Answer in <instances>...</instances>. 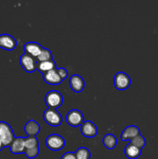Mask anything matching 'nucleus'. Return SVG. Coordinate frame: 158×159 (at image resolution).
I'll list each match as a JSON object with an SVG mask.
<instances>
[{
  "label": "nucleus",
  "mask_w": 158,
  "mask_h": 159,
  "mask_svg": "<svg viewBox=\"0 0 158 159\" xmlns=\"http://www.w3.org/2000/svg\"><path fill=\"white\" fill-rule=\"evenodd\" d=\"M75 157L77 159H90L91 153L87 148H80L75 152Z\"/></svg>",
  "instance_id": "aec40b11"
},
{
  "label": "nucleus",
  "mask_w": 158,
  "mask_h": 159,
  "mask_svg": "<svg viewBox=\"0 0 158 159\" xmlns=\"http://www.w3.org/2000/svg\"><path fill=\"white\" fill-rule=\"evenodd\" d=\"M125 156L129 159H136L140 156L141 153H142V150L138 148H136V146H134L133 144H132L131 143L127 144L125 148Z\"/></svg>",
  "instance_id": "dca6fc26"
},
{
  "label": "nucleus",
  "mask_w": 158,
  "mask_h": 159,
  "mask_svg": "<svg viewBox=\"0 0 158 159\" xmlns=\"http://www.w3.org/2000/svg\"><path fill=\"white\" fill-rule=\"evenodd\" d=\"M69 85L71 89L75 93H81L85 87V81L81 76L73 75L69 80Z\"/></svg>",
  "instance_id": "9d476101"
},
{
  "label": "nucleus",
  "mask_w": 158,
  "mask_h": 159,
  "mask_svg": "<svg viewBox=\"0 0 158 159\" xmlns=\"http://www.w3.org/2000/svg\"><path fill=\"white\" fill-rule=\"evenodd\" d=\"M45 122L52 127H58L62 123V116L57 110L48 108L43 113Z\"/></svg>",
  "instance_id": "7ed1b4c3"
},
{
  "label": "nucleus",
  "mask_w": 158,
  "mask_h": 159,
  "mask_svg": "<svg viewBox=\"0 0 158 159\" xmlns=\"http://www.w3.org/2000/svg\"><path fill=\"white\" fill-rule=\"evenodd\" d=\"M11 152L12 154H22L25 152V145H24V138H15L11 144L9 145Z\"/></svg>",
  "instance_id": "ddd939ff"
},
{
  "label": "nucleus",
  "mask_w": 158,
  "mask_h": 159,
  "mask_svg": "<svg viewBox=\"0 0 158 159\" xmlns=\"http://www.w3.org/2000/svg\"><path fill=\"white\" fill-rule=\"evenodd\" d=\"M16 47V40L12 36L9 34H1L0 35V48L6 51H12Z\"/></svg>",
  "instance_id": "6e6552de"
},
{
  "label": "nucleus",
  "mask_w": 158,
  "mask_h": 159,
  "mask_svg": "<svg viewBox=\"0 0 158 159\" xmlns=\"http://www.w3.org/2000/svg\"><path fill=\"white\" fill-rule=\"evenodd\" d=\"M20 62L23 69L27 72H33L37 69V59L26 53L23 54L20 57Z\"/></svg>",
  "instance_id": "423d86ee"
},
{
  "label": "nucleus",
  "mask_w": 158,
  "mask_h": 159,
  "mask_svg": "<svg viewBox=\"0 0 158 159\" xmlns=\"http://www.w3.org/2000/svg\"><path fill=\"white\" fill-rule=\"evenodd\" d=\"M57 73H58L59 76H60V79H61L62 80L65 79L68 76V71H67L65 68H57Z\"/></svg>",
  "instance_id": "b1692460"
},
{
  "label": "nucleus",
  "mask_w": 158,
  "mask_h": 159,
  "mask_svg": "<svg viewBox=\"0 0 158 159\" xmlns=\"http://www.w3.org/2000/svg\"><path fill=\"white\" fill-rule=\"evenodd\" d=\"M63 101L64 99L62 95L56 90L48 92L45 96V102H46V105L47 106L48 108L56 110L62 105Z\"/></svg>",
  "instance_id": "f03ea898"
},
{
  "label": "nucleus",
  "mask_w": 158,
  "mask_h": 159,
  "mask_svg": "<svg viewBox=\"0 0 158 159\" xmlns=\"http://www.w3.org/2000/svg\"><path fill=\"white\" fill-rule=\"evenodd\" d=\"M0 139L4 147H7L15 139L13 130L8 123L0 121Z\"/></svg>",
  "instance_id": "f257e3e1"
},
{
  "label": "nucleus",
  "mask_w": 158,
  "mask_h": 159,
  "mask_svg": "<svg viewBox=\"0 0 158 159\" xmlns=\"http://www.w3.org/2000/svg\"><path fill=\"white\" fill-rule=\"evenodd\" d=\"M130 143H131L132 144H133L134 146H136V148H138L142 150L143 148L146 145V140L145 138L139 134L137 136L134 137L133 139L130 140Z\"/></svg>",
  "instance_id": "412c9836"
},
{
  "label": "nucleus",
  "mask_w": 158,
  "mask_h": 159,
  "mask_svg": "<svg viewBox=\"0 0 158 159\" xmlns=\"http://www.w3.org/2000/svg\"><path fill=\"white\" fill-rule=\"evenodd\" d=\"M102 143H103L104 146L107 149H112L114 148L117 144V139L116 137L112 134H108L105 135L102 139Z\"/></svg>",
  "instance_id": "a211bd4d"
},
{
  "label": "nucleus",
  "mask_w": 158,
  "mask_h": 159,
  "mask_svg": "<svg viewBox=\"0 0 158 159\" xmlns=\"http://www.w3.org/2000/svg\"><path fill=\"white\" fill-rule=\"evenodd\" d=\"M3 148H4V145H3L1 139H0V151H2L3 149Z\"/></svg>",
  "instance_id": "a878e982"
},
{
  "label": "nucleus",
  "mask_w": 158,
  "mask_h": 159,
  "mask_svg": "<svg viewBox=\"0 0 158 159\" xmlns=\"http://www.w3.org/2000/svg\"><path fill=\"white\" fill-rule=\"evenodd\" d=\"M43 48H43L41 45L39 44L37 42H28L24 46L25 52L34 57L35 58H37L40 55Z\"/></svg>",
  "instance_id": "9b49d317"
},
{
  "label": "nucleus",
  "mask_w": 158,
  "mask_h": 159,
  "mask_svg": "<svg viewBox=\"0 0 158 159\" xmlns=\"http://www.w3.org/2000/svg\"><path fill=\"white\" fill-rule=\"evenodd\" d=\"M60 159H77L75 157V154L73 152H67L62 155Z\"/></svg>",
  "instance_id": "393cba45"
},
{
  "label": "nucleus",
  "mask_w": 158,
  "mask_h": 159,
  "mask_svg": "<svg viewBox=\"0 0 158 159\" xmlns=\"http://www.w3.org/2000/svg\"><path fill=\"white\" fill-rule=\"evenodd\" d=\"M130 84H131V79L128 75L122 71L116 73L114 77V85L117 89H127L129 87Z\"/></svg>",
  "instance_id": "39448f33"
},
{
  "label": "nucleus",
  "mask_w": 158,
  "mask_h": 159,
  "mask_svg": "<svg viewBox=\"0 0 158 159\" xmlns=\"http://www.w3.org/2000/svg\"><path fill=\"white\" fill-rule=\"evenodd\" d=\"M24 129L28 137H36V135L40 132V127L38 123L33 120H30L26 123Z\"/></svg>",
  "instance_id": "2eb2a0df"
},
{
  "label": "nucleus",
  "mask_w": 158,
  "mask_h": 159,
  "mask_svg": "<svg viewBox=\"0 0 158 159\" xmlns=\"http://www.w3.org/2000/svg\"><path fill=\"white\" fill-rule=\"evenodd\" d=\"M81 134L86 138H94L98 134V128L91 121H85L81 124Z\"/></svg>",
  "instance_id": "1a4fd4ad"
},
{
  "label": "nucleus",
  "mask_w": 158,
  "mask_h": 159,
  "mask_svg": "<svg viewBox=\"0 0 158 159\" xmlns=\"http://www.w3.org/2000/svg\"><path fill=\"white\" fill-rule=\"evenodd\" d=\"M139 134V129L136 126H129L125 127L122 133L121 134V140L122 141H130L134 137Z\"/></svg>",
  "instance_id": "4468645a"
},
{
  "label": "nucleus",
  "mask_w": 158,
  "mask_h": 159,
  "mask_svg": "<svg viewBox=\"0 0 158 159\" xmlns=\"http://www.w3.org/2000/svg\"><path fill=\"white\" fill-rule=\"evenodd\" d=\"M39 152H40V149H39V147H37L31 149H25L24 154L27 158H34L39 155Z\"/></svg>",
  "instance_id": "5701e85b"
},
{
  "label": "nucleus",
  "mask_w": 158,
  "mask_h": 159,
  "mask_svg": "<svg viewBox=\"0 0 158 159\" xmlns=\"http://www.w3.org/2000/svg\"><path fill=\"white\" fill-rule=\"evenodd\" d=\"M25 149H31L39 147L38 140L36 137H27L24 138Z\"/></svg>",
  "instance_id": "6ab92c4d"
},
{
  "label": "nucleus",
  "mask_w": 158,
  "mask_h": 159,
  "mask_svg": "<svg viewBox=\"0 0 158 159\" xmlns=\"http://www.w3.org/2000/svg\"><path fill=\"white\" fill-rule=\"evenodd\" d=\"M37 69L43 75L47 71L56 69V63L53 59L47 61L37 62Z\"/></svg>",
  "instance_id": "f3484780"
},
{
  "label": "nucleus",
  "mask_w": 158,
  "mask_h": 159,
  "mask_svg": "<svg viewBox=\"0 0 158 159\" xmlns=\"http://www.w3.org/2000/svg\"><path fill=\"white\" fill-rule=\"evenodd\" d=\"M46 147L52 151L61 150L65 145V141L63 137L58 134H50L46 138Z\"/></svg>",
  "instance_id": "20e7f679"
},
{
  "label": "nucleus",
  "mask_w": 158,
  "mask_h": 159,
  "mask_svg": "<svg viewBox=\"0 0 158 159\" xmlns=\"http://www.w3.org/2000/svg\"><path fill=\"white\" fill-rule=\"evenodd\" d=\"M66 121L71 127H78L84 123L83 113L77 110H71L66 116Z\"/></svg>",
  "instance_id": "0eeeda50"
},
{
  "label": "nucleus",
  "mask_w": 158,
  "mask_h": 159,
  "mask_svg": "<svg viewBox=\"0 0 158 159\" xmlns=\"http://www.w3.org/2000/svg\"><path fill=\"white\" fill-rule=\"evenodd\" d=\"M37 62H43V61H47L52 60V53L50 50L46 49V48H43L42 52L40 53V55L37 57Z\"/></svg>",
  "instance_id": "4be33fe9"
},
{
  "label": "nucleus",
  "mask_w": 158,
  "mask_h": 159,
  "mask_svg": "<svg viewBox=\"0 0 158 159\" xmlns=\"http://www.w3.org/2000/svg\"><path fill=\"white\" fill-rule=\"evenodd\" d=\"M43 80L46 82V83L50 84V85H58V84L61 83L62 79L59 76L58 73L57 71V68L51 71H47L45 74L43 75Z\"/></svg>",
  "instance_id": "f8f14e48"
}]
</instances>
